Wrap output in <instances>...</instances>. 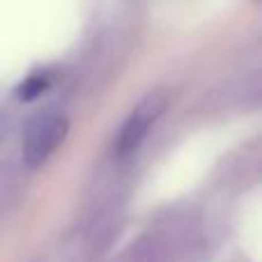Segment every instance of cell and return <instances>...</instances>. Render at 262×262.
<instances>
[{
	"label": "cell",
	"instance_id": "1",
	"mask_svg": "<svg viewBox=\"0 0 262 262\" xmlns=\"http://www.w3.org/2000/svg\"><path fill=\"white\" fill-rule=\"evenodd\" d=\"M69 131V122L60 113H44L37 115L26 129L23 138V159L28 166L37 168L60 147Z\"/></svg>",
	"mask_w": 262,
	"mask_h": 262
},
{
	"label": "cell",
	"instance_id": "2",
	"mask_svg": "<svg viewBox=\"0 0 262 262\" xmlns=\"http://www.w3.org/2000/svg\"><path fill=\"white\" fill-rule=\"evenodd\" d=\"M163 106H166V99H163V95H159V92L145 97V99L136 106V111L127 118V122L122 124V129H120V134H118V140H115V152H118L120 157H127V154L136 152V149L140 147V143L145 140V136H147L149 127L154 124V120L161 115Z\"/></svg>",
	"mask_w": 262,
	"mask_h": 262
},
{
	"label": "cell",
	"instance_id": "3",
	"mask_svg": "<svg viewBox=\"0 0 262 262\" xmlns=\"http://www.w3.org/2000/svg\"><path fill=\"white\" fill-rule=\"evenodd\" d=\"M51 74L49 72H35L26 78L23 83H18L16 88V99L18 101H35L37 97H41L51 88Z\"/></svg>",
	"mask_w": 262,
	"mask_h": 262
},
{
	"label": "cell",
	"instance_id": "4",
	"mask_svg": "<svg viewBox=\"0 0 262 262\" xmlns=\"http://www.w3.org/2000/svg\"><path fill=\"white\" fill-rule=\"evenodd\" d=\"M7 134V120L3 118V115H0V140H3V136Z\"/></svg>",
	"mask_w": 262,
	"mask_h": 262
}]
</instances>
